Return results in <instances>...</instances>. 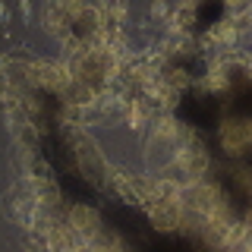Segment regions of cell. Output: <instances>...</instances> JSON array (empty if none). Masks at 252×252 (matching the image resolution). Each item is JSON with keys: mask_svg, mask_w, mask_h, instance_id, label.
<instances>
[{"mask_svg": "<svg viewBox=\"0 0 252 252\" xmlns=\"http://www.w3.org/2000/svg\"><path fill=\"white\" fill-rule=\"evenodd\" d=\"M101 218L110 224V230H117L123 236V243L129 246V252H208L202 240L189 233H161L148 224V218L142 211L129 208L123 202H101L98 205Z\"/></svg>", "mask_w": 252, "mask_h": 252, "instance_id": "cell-1", "label": "cell"}]
</instances>
